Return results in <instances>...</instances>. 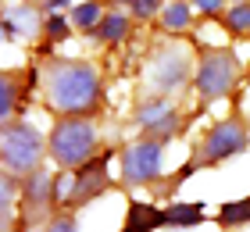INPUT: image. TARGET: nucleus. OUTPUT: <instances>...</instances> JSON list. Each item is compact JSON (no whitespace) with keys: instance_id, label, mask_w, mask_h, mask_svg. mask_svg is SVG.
<instances>
[{"instance_id":"obj_11","label":"nucleus","mask_w":250,"mask_h":232,"mask_svg":"<svg viewBox=\"0 0 250 232\" xmlns=\"http://www.w3.org/2000/svg\"><path fill=\"white\" fill-rule=\"evenodd\" d=\"M43 15H47V11H43V7H32V4H29V7L21 4V7H15V11H7V18H4V36H7V40H15V36L32 40L43 25H47V18H43Z\"/></svg>"},{"instance_id":"obj_21","label":"nucleus","mask_w":250,"mask_h":232,"mask_svg":"<svg viewBox=\"0 0 250 232\" xmlns=\"http://www.w3.org/2000/svg\"><path fill=\"white\" fill-rule=\"evenodd\" d=\"M47 232H79V225H75L72 211H64V214H54V218H50V225H47Z\"/></svg>"},{"instance_id":"obj_25","label":"nucleus","mask_w":250,"mask_h":232,"mask_svg":"<svg viewBox=\"0 0 250 232\" xmlns=\"http://www.w3.org/2000/svg\"><path fill=\"white\" fill-rule=\"evenodd\" d=\"M125 4H132V0H125Z\"/></svg>"},{"instance_id":"obj_2","label":"nucleus","mask_w":250,"mask_h":232,"mask_svg":"<svg viewBox=\"0 0 250 232\" xmlns=\"http://www.w3.org/2000/svg\"><path fill=\"white\" fill-rule=\"evenodd\" d=\"M50 150V139H43V132L36 125L21 122H4L0 129V161H4V171L15 179H25L29 171L40 168L43 154Z\"/></svg>"},{"instance_id":"obj_20","label":"nucleus","mask_w":250,"mask_h":232,"mask_svg":"<svg viewBox=\"0 0 250 232\" xmlns=\"http://www.w3.org/2000/svg\"><path fill=\"white\" fill-rule=\"evenodd\" d=\"M129 7H132V15L140 18V21H146V18L161 15V7H165V4H161V0H132Z\"/></svg>"},{"instance_id":"obj_16","label":"nucleus","mask_w":250,"mask_h":232,"mask_svg":"<svg viewBox=\"0 0 250 232\" xmlns=\"http://www.w3.org/2000/svg\"><path fill=\"white\" fill-rule=\"evenodd\" d=\"M107 11H104V4L100 0H79V4L72 7V25L75 29H83V32H97V25H100V18H104Z\"/></svg>"},{"instance_id":"obj_3","label":"nucleus","mask_w":250,"mask_h":232,"mask_svg":"<svg viewBox=\"0 0 250 232\" xmlns=\"http://www.w3.org/2000/svg\"><path fill=\"white\" fill-rule=\"evenodd\" d=\"M47 139H50V157L61 168H79L100 154V132L93 118H58Z\"/></svg>"},{"instance_id":"obj_22","label":"nucleus","mask_w":250,"mask_h":232,"mask_svg":"<svg viewBox=\"0 0 250 232\" xmlns=\"http://www.w3.org/2000/svg\"><path fill=\"white\" fill-rule=\"evenodd\" d=\"M189 4H193L197 15H208V18H214V15L225 11V0H189Z\"/></svg>"},{"instance_id":"obj_8","label":"nucleus","mask_w":250,"mask_h":232,"mask_svg":"<svg viewBox=\"0 0 250 232\" xmlns=\"http://www.w3.org/2000/svg\"><path fill=\"white\" fill-rule=\"evenodd\" d=\"M189 72H193V57H189V46H168V50L154 54L150 61V86L161 93H175L189 83Z\"/></svg>"},{"instance_id":"obj_7","label":"nucleus","mask_w":250,"mask_h":232,"mask_svg":"<svg viewBox=\"0 0 250 232\" xmlns=\"http://www.w3.org/2000/svg\"><path fill=\"white\" fill-rule=\"evenodd\" d=\"M247 147H250L247 122L243 118H222V122H214L211 129H208L197 157H200V165H222V161L243 154Z\"/></svg>"},{"instance_id":"obj_15","label":"nucleus","mask_w":250,"mask_h":232,"mask_svg":"<svg viewBox=\"0 0 250 232\" xmlns=\"http://www.w3.org/2000/svg\"><path fill=\"white\" fill-rule=\"evenodd\" d=\"M189 21H193V4L189 0H168L161 7V25L168 32H186Z\"/></svg>"},{"instance_id":"obj_4","label":"nucleus","mask_w":250,"mask_h":232,"mask_svg":"<svg viewBox=\"0 0 250 232\" xmlns=\"http://www.w3.org/2000/svg\"><path fill=\"white\" fill-rule=\"evenodd\" d=\"M240 54L229 50V46H222V50H208L200 57L197 64V93H200V104H214L222 97H229L240 83Z\"/></svg>"},{"instance_id":"obj_12","label":"nucleus","mask_w":250,"mask_h":232,"mask_svg":"<svg viewBox=\"0 0 250 232\" xmlns=\"http://www.w3.org/2000/svg\"><path fill=\"white\" fill-rule=\"evenodd\" d=\"M154 229H165V207L150 200H129L122 232H154Z\"/></svg>"},{"instance_id":"obj_18","label":"nucleus","mask_w":250,"mask_h":232,"mask_svg":"<svg viewBox=\"0 0 250 232\" xmlns=\"http://www.w3.org/2000/svg\"><path fill=\"white\" fill-rule=\"evenodd\" d=\"M225 29L232 36H250V4H232L225 11Z\"/></svg>"},{"instance_id":"obj_9","label":"nucleus","mask_w":250,"mask_h":232,"mask_svg":"<svg viewBox=\"0 0 250 232\" xmlns=\"http://www.w3.org/2000/svg\"><path fill=\"white\" fill-rule=\"evenodd\" d=\"M136 125L150 136V139H161V143H168V139H175L179 129H183V118H179L175 104H168V97H146L140 100V107H136Z\"/></svg>"},{"instance_id":"obj_1","label":"nucleus","mask_w":250,"mask_h":232,"mask_svg":"<svg viewBox=\"0 0 250 232\" xmlns=\"http://www.w3.org/2000/svg\"><path fill=\"white\" fill-rule=\"evenodd\" d=\"M40 86L43 104L61 118H93L104 104L100 72L89 61H75V57H54L43 68Z\"/></svg>"},{"instance_id":"obj_14","label":"nucleus","mask_w":250,"mask_h":232,"mask_svg":"<svg viewBox=\"0 0 250 232\" xmlns=\"http://www.w3.org/2000/svg\"><path fill=\"white\" fill-rule=\"evenodd\" d=\"M129 25H132V18L125 15V11H107V15L100 18V25H97V32H93V36H97L100 43L118 46L125 36H129Z\"/></svg>"},{"instance_id":"obj_19","label":"nucleus","mask_w":250,"mask_h":232,"mask_svg":"<svg viewBox=\"0 0 250 232\" xmlns=\"http://www.w3.org/2000/svg\"><path fill=\"white\" fill-rule=\"evenodd\" d=\"M43 32L54 40V43H61L68 40V32H72V18H61V15H47V25H43Z\"/></svg>"},{"instance_id":"obj_17","label":"nucleus","mask_w":250,"mask_h":232,"mask_svg":"<svg viewBox=\"0 0 250 232\" xmlns=\"http://www.w3.org/2000/svg\"><path fill=\"white\" fill-rule=\"evenodd\" d=\"M250 222V196L243 200H225L218 207V225L222 229H243Z\"/></svg>"},{"instance_id":"obj_10","label":"nucleus","mask_w":250,"mask_h":232,"mask_svg":"<svg viewBox=\"0 0 250 232\" xmlns=\"http://www.w3.org/2000/svg\"><path fill=\"white\" fill-rule=\"evenodd\" d=\"M21 204H25L32 222L43 218V214H50L54 204H58V175H50L47 168L29 171V175L21 179Z\"/></svg>"},{"instance_id":"obj_23","label":"nucleus","mask_w":250,"mask_h":232,"mask_svg":"<svg viewBox=\"0 0 250 232\" xmlns=\"http://www.w3.org/2000/svg\"><path fill=\"white\" fill-rule=\"evenodd\" d=\"M68 4H72V0H43V11H47V15H54V11H61V7H68Z\"/></svg>"},{"instance_id":"obj_6","label":"nucleus","mask_w":250,"mask_h":232,"mask_svg":"<svg viewBox=\"0 0 250 232\" xmlns=\"http://www.w3.org/2000/svg\"><path fill=\"white\" fill-rule=\"evenodd\" d=\"M107 168H111V154H107V150H100V154L89 157L86 165L72 168V182H68V193H64V200H61L64 211H79V207L93 204L97 196H104L111 190Z\"/></svg>"},{"instance_id":"obj_13","label":"nucleus","mask_w":250,"mask_h":232,"mask_svg":"<svg viewBox=\"0 0 250 232\" xmlns=\"http://www.w3.org/2000/svg\"><path fill=\"white\" fill-rule=\"evenodd\" d=\"M204 204H189V200H175L165 207V229H197L204 222Z\"/></svg>"},{"instance_id":"obj_24","label":"nucleus","mask_w":250,"mask_h":232,"mask_svg":"<svg viewBox=\"0 0 250 232\" xmlns=\"http://www.w3.org/2000/svg\"><path fill=\"white\" fill-rule=\"evenodd\" d=\"M236 4H247V0H236Z\"/></svg>"},{"instance_id":"obj_5","label":"nucleus","mask_w":250,"mask_h":232,"mask_svg":"<svg viewBox=\"0 0 250 232\" xmlns=\"http://www.w3.org/2000/svg\"><path fill=\"white\" fill-rule=\"evenodd\" d=\"M161 165H165V143L161 139H132L122 147V186H154L161 179Z\"/></svg>"}]
</instances>
